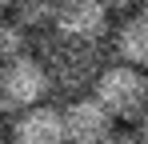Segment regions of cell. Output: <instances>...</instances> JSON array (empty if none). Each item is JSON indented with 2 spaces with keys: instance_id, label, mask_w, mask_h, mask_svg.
<instances>
[{
  "instance_id": "cell-3",
  "label": "cell",
  "mask_w": 148,
  "mask_h": 144,
  "mask_svg": "<svg viewBox=\"0 0 148 144\" xmlns=\"http://www.w3.org/2000/svg\"><path fill=\"white\" fill-rule=\"evenodd\" d=\"M48 92H52V76H48L40 56L24 52L16 60L0 64V112L16 116V112H24L32 104H40Z\"/></svg>"
},
{
  "instance_id": "cell-5",
  "label": "cell",
  "mask_w": 148,
  "mask_h": 144,
  "mask_svg": "<svg viewBox=\"0 0 148 144\" xmlns=\"http://www.w3.org/2000/svg\"><path fill=\"white\" fill-rule=\"evenodd\" d=\"M8 136L16 144H68V136H64V108L40 100V104H32V108L12 116Z\"/></svg>"
},
{
  "instance_id": "cell-8",
  "label": "cell",
  "mask_w": 148,
  "mask_h": 144,
  "mask_svg": "<svg viewBox=\"0 0 148 144\" xmlns=\"http://www.w3.org/2000/svg\"><path fill=\"white\" fill-rule=\"evenodd\" d=\"M56 4L60 0H12L8 4V16L16 24H24L28 32H44L56 20Z\"/></svg>"
},
{
  "instance_id": "cell-11",
  "label": "cell",
  "mask_w": 148,
  "mask_h": 144,
  "mask_svg": "<svg viewBox=\"0 0 148 144\" xmlns=\"http://www.w3.org/2000/svg\"><path fill=\"white\" fill-rule=\"evenodd\" d=\"M104 144H144V140L136 136V128H132V132H116V128H112V136H108Z\"/></svg>"
},
{
  "instance_id": "cell-12",
  "label": "cell",
  "mask_w": 148,
  "mask_h": 144,
  "mask_svg": "<svg viewBox=\"0 0 148 144\" xmlns=\"http://www.w3.org/2000/svg\"><path fill=\"white\" fill-rule=\"evenodd\" d=\"M132 128H136V136H140V140L148 144V108H144V116L136 120V124H132Z\"/></svg>"
},
{
  "instance_id": "cell-7",
  "label": "cell",
  "mask_w": 148,
  "mask_h": 144,
  "mask_svg": "<svg viewBox=\"0 0 148 144\" xmlns=\"http://www.w3.org/2000/svg\"><path fill=\"white\" fill-rule=\"evenodd\" d=\"M112 52L124 64H136V68H148V12H128L120 20V28L112 32Z\"/></svg>"
},
{
  "instance_id": "cell-6",
  "label": "cell",
  "mask_w": 148,
  "mask_h": 144,
  "mask_svg": "<svg viewBox=\"0 0 148 144\" xmlns=\"http://www.w3.org/2000/svg\"><path fill=\"white\" fill-rule=\"evenodd\" d=\"M64 136L68 144H104L112 136V116L96 96H76L64 104Z\"/></svg>"
},
{
  "instance_id": "cell-9",
  "label": "cell",
  "mask_w": 148,
  "mask_h": 144,
  "mask_svg": "<svg viewBox=\"0 0 148 144\" xmlns=\"http://www.w3.org/2000/svg\"><path fill=\"white\" fill-rule=\"evenodd\" d=\"M32 52V36H28L24 24H16L8 12L0 16V64H8V60H16V56H24Z\"/></svg>"
},
{
  "instance_id": "cell-14",
  "label": "cell",
  "mask_w": 148,
  "mask_h": 144,
  "mask_svg": "<svg viewBox=\"0 0 148 144\" xmlns=\"http://www.w3.org/2000/svg\"><path fill=\"white\" fill-rule=\"evenodd\" d=\"M0 144H16V140H12V136H4V140H0Z\"/></svg>"
},
{
  "instance_id": "cell-13",
  "label": "cell",
  "mask_w": 148,
  "mask_h": 144,
  "mask_svg": "<svg viewBox=\"0 0 148 144\" xmlns=\"http://www.w3.org/2000/svg\"><path fill=\"white\" fill-rule=\"evenodd\" d=\"M8 4H12V0H0V16H4V12H8Z\"/></svg>"
},
{
  "instance_id": "cell-1",
  "label": "cell",
  "mask_w": 148,
  "mask_h": 144,
  "mask_svg": "<svg viewBox=\"0 0 148 144\" xmlns=\"http://www.w3.org/2000/svg\"><path fill=\"white\" fill-rule=\"evenodd\" d=\"M32 48H36V56L48 68L52 88H60L68 96H80L84 88H92L100 68L108 64L104 60V48L96 40H72V36H60V32L40 36V44H32Z\"/></svg>"
},
{
  "instance_id": "cell-4",
  "label": "cell",
  "mask_w": 148,
  "mask_h": 144,
  "mask_svg": "<svg viewBox=\"0 0 148 144\" xmlns=\"http://www.w3.org/2000/svg\"><path fill=\"white\" fill-rule=\"evenodd\" d=\"M108 8L100 0H60L56 4V20H52V32L60 36H72V40H104L108 36Z\"/></svg>"
},
{
  "instance_id": "cell-10",
  "label": "cell",
  "mask_w": 148,
  "mask_h": 144,
  "mask_svg": "<svg viewBox=\"0 0 148 144\" xmlns=\"http://www.w3.org/2000/svg\"><path fill=\"white\" fill-rule=\"evenodd\" d=\"M108 12H136L140 8V0H100Z\"/></svg>"
},
{
  "instance_id": "cell-2",
  "label": "cell",
  "mask_w": 148,
  "mask_h": 144,
  "mask_svg": "<svg viewBox=\"0 0 148 144\" xmlns=\"http://www.w3.org/2000/svg\"><path fill=\"white\" fill-rule=\"evenodd\" d=\"M92 96L108 108L112 120L136 124L144 116V108H148V72L136 68V64H124V60L104 64L96 84H92Z\"/></svg>"
},
{
  "instance_id": "cell-15",
  "label": "cell",
  "mask_w": 148,
  "mask_h": 144,
  "mask_svg": "<svg viewBox=\"0 0 148 144\" xmlns=\"http://www.w3.org/2000/svg\"><path fill=\"white\" fill-rule=\"evenodd\" d=\"M140 8H144V12H148V0H140Z\"/></svg>"
}]
</instances>
